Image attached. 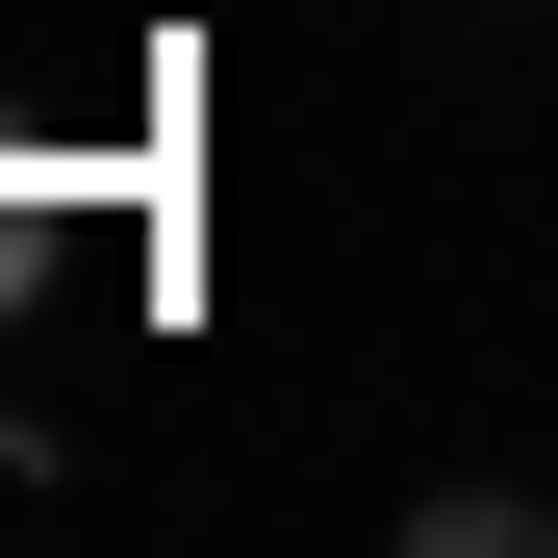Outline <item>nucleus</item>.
<instances>
[{
    "label": "nucleus",
    "mask_w": 558,
    "mask_h": 558,
    "mask_svg": "<svg viewBox=\"0 0 558 558\" xmlns=\"http://www.w3.org/2000/svg\"><path fill=\"white\" fill-rule=\"evenodd\" d=\"M51 279V153H0V305Z\"/></svg>",
    "instance_id": "f257e3e1"
}]
</instances>
